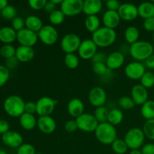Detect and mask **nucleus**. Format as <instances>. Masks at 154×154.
I'll return each instance as SVG.
<instances>
[{"label": "nucleus", "instance_id": "49", "mask_svg": "<svg viewBox=\"0 0 154 154\" xmlns=\"http://www.w3.org/2000/svg\"><path fill=\"white\" fill-rule=\"evenodd\" d=\"M143 26H144V29L147 31L154 32V17L144 20V23H143Z\"/></svg>", "mask_w": 154, "mask_h": 154}, {"label": "nucleus", "instance_id": "21", "mask_svg": "<svg viewBox=\"0 0 154 154\" xmlns=\"http://www.w3.org/2000/svg\"><path fill=\"white\" fill-rule=\"evenodd\" d=\"M35 56V51L31 47L20 46L18 47L16 49V54L15 57L17 60L21 63H28L31 61Z\"/></svg>", "mask_w": 154, "mask_h": 154}, {"label": "nucleus", "instance_id": "5", "mask_svg": "<svg viewBox=\"0 0 154 154\" xmlns=\"http://www.w3.org/2000/svg\"><path fill=\"white\" fill-rule=\"evenodd\" d=\"M145 135L143 129L140 128H132L126 133L124 141L128 148L131 150H138L144 144Z\"/></svg>", "mask_w": 154, "mask_h": 154}, {"label": "nucleus", "instance_id": "4", "mask_svg": "<svg viewBox=\"0 0 154 154\" xmlns=\"http://www.w3.org/2000/svg\"><path fill=\"white\" fill-rule=\"evenodd\" d=\"M4 110L9 116L12 117H20L25 113V102L19 96H10L5 100Z\"/></svg>", "mask_w": 154, "mask_h": 154}, {"label": "nucleus", "instance_id": "22", "mask_svg": "<svg viewBox=\"0 0 154 154\" xmlns=\"http://www.w3.org/2000/svg\"><path fill=\"white\" fill-rule=\"evenodd\" d=\"M102 3L100 0H85L84 2L83 12L87 16H93L100 12Z\"/></svg>", "mask_w": 154, "mask_h": 154}, {"label": "nucleus", "instance_id": "13", "mask_svg": "<svg viewBox=\"0 0 154 154\" xmlns=\"http://www.w3.org/2000/svg\"><path fill=\"white\" fill-rule=\"evenodd\" d=\"M146 72L145 67L140 62H132L126 65L125 68V75L128 78L134 81L141 80Z\"/></svg>", "mask_w": 154, "mask_h": 154}, {"label": "nucleus", "instance_id": "18", "mask_svg": "<svg viewBox=\"0 0 154 154\" xmlns=\"http://www.w3.org/2000/svg\"><path fill=\"white\" fill-rule=\"evenodd\" d=\"M37 126L41 132L49 135L56 130L57 123L55 120L51 116H43L38 119Z\"/></svg>", "mask_w": 154, "mask_h": 154}, {"label": "nucleus", "instance_id": "2", "mask_svg": "<svg viewBox=\"0 0 154 154\" xmlns=\"http://www.w3.org/2000/svg\"><path fill=\"white\" fill-rule=\"evenodd\" d=\"M117 38V33L112 29L103 26L100 27L98 30L92 34V40L97 47L107 48L115 42Z\"/></svg>", "mask_w": 154, "mask_h": 154}, {"label": "nucleus", "instance_id": "10", "mask_svg": "<svg viewBox=\"0 0 154 154\" xmlns=\"http://www.w3.org/2000/svg\"><path fill=\"white\" fill-rule=\"evenodd\" d=\"M38 36L43 44L53 45L58 40V32L53 26L46 25L38 32Z\"/></svg>", "mask_w": 154, "mask_h": 154}, {"label": "nucleus", "instance_id": "15", "mask_svg": "<svg viewBox=\"0 0 154 154\" xmlns=\"http://www.w3.org/2000/svg\"><path fill=\"white\" fill-rule=\"evenodd\" d=\"M117 12L120 15V19L126 21L134 20L138 16V7L132 3L121 4Z\"/></svg>", "mask_w": 154, "mask_h": 154}, {"label": "nucleus", "instance_id": "43", "mask_svg": "<svg viewBox=\"0 0 154 154\" xmlns=\"http://www.w3.org/2000/svg\"><path fill=\"white\" fill-rule=\"evenodd\" d=\"M10 77V72L9 69L5 66L0 65V87L4 86L9 79Z\"/></svg>", "mask_w": 154, "mask_h": 154}, {"label": "nucleus", "instance_id": "20", "mask_svg": "<svg viewBox=\"0 0 154 154\" xmlns=\"http://www.w3.org/2000/svg\"><path fill=\"white\" fill-rule=\"evenodd\" d=\"M125 61V57L120 51H115L108 56L106 66L110 70H116L121 67Z\"/></svg>", "mask_w": 154, "mask_h": 154}, {"label": "nucleus", "instance_id": "40", "mask_svg": "<svg viewBox=\"0 0 154 154\" xmlns=\"http://www.w3.org/2000/svg\"><path fill=\"white\" fill-rule=\"evenodd\" d=\"M17 10L14 6L8 5L5 8L1 11V16L6 20H13L16 17Z\"/></svg>", "mask_w": 154, "mask_h": 154}, {"label": "nucleus", "instance_id": "37", "mask_svg": "<svg viewBox=\"0 0 154 154\" xmlns=\"http://www.w3.org/2000/svg\"><path fill=\"white\" fill-rule=\"evenodd\" d=\"M143 132L145 137L154 141V119L146 120L143 126Z\"/></svg>", "mask_w": 154, "mask_h": 154}, {"label": "nucleus", "instance_id": "54", "mask_svg": "<svg viewBox=\"0 0 154 154\" xmlns=\"http://www.w3.org/2000/svg\"><path fill=\"white\" fill-rule=\"evenodd\" d=\"M9 131V123L5 120H0V134L2 135Z\"/></svg>", "mask_w": 154, "mask_h": 154}, {"label": "nucleus", "instance_id": "23", "mask_svg": "<svg viewBox=\"0 0 154 154\" xmlns=\"http://www.w3.org/2000/svg\"><path fill=\"white\" fill-rule=\"evenodd\" d=\"M84 105L81 99L75 98L69 101L68 104V112L72 117L78 118L84 114Z\"/></svg>", "mask_w": 154, "mask_h": 154}, {"label": "nucleus", "instance_id": "35", "mask_svg": "<svg viewBox=\"0 0 154 154\" xmlns=\"http://www.w3.org/2000/svg\"><path fill=\"white\" fill-rule=\"evenodd\" d=\"M64 61L66 66L70 69H75L79 66V58L74 54H66Z\"/></svg>", "mask_w": 154, "mask_h": 154}, {"label": "nucleus", "instance_id": "46", "mask_svg": "<svg viewBox=\"0 0 154 154\" xmlns=\"http://www.w3.org/2000/svg\"><path fill=\"white\" fill-rule=\"evenodd\" d=\"M65 130L69 133H73L77 129H78V124H77L76 120H68L65 123Z\"/></svg>", "mask_w": 154, "mask_h": 154}, {"label": "nucleus", "instance_id": "31", "mask_svg": "<svg viewBox=\"0 0 154 154\" xmlns=\"http://www.w3.org/2000/svg\"><path fill=\"white\" fill-rule=\"evenodd\" d=\"M123 120V114L118 108H114V109L109 111L108 117V123L113 126H117L122 123Z\"/></svg>", "mask_w": 154, "mask_h": 154}, {"label": "nucleus", "instance_id": "17", "mask_svg": "<svg viewBox=\"0 0 154 154\" xmlns=\"http://www.w3.org/2000/svg\"><path fill=\"white\" fill-rule=\"evenodd\" d=\"M131 95L135 105H143L148 101V92L141 84H136L131 90Z\"/></svg>", "mask_w": 154, "mask_h": 154}, {"label": "nucleus", "instance_id": "42", "mask_svg": "<svg viewBox=\"0 0 154 154\" xmlns=\"http://www.w3.org/2000/svg\"><path fill=\"white\" fill-rule=\"evenodd\" d=\"M17 154H36L35 148L30 144H23L17 148Z\"/></svg>", "mask_w": 154, "mask_h": 154}, {"label": "nucleus", "instance_id": "9", "mask_svg": "<svg viewBox=\"0 0 154 154\" xmlns=\"http://www.w3.org/2000/svg\"><path fill=\"white\" fill-rule=\"evenodd\" d=\"M57 101L48 96H44L36 102V114L40 117L51 116L55 109Z\"/></svg>", "mask_w": 154, "mask_h": 154}, {"label": "nucleus", "instance_id": "58", "mask_svg": "<svg viewBox=\"0 0 154 154\" xmlns=\"http://www.w3.org/2000/svg\"><path fill=\"white\" fill-rule=\"evenodd\" d=\"M51 1H52L53 2H54V4L56 5H57V4H60V5H61L62 2H63V0H51Z\"/></svg>", "mask_w": 154, "mask_h": 154}, {"label": "nucleus", "instance_id": "6", "mask_svg": "<svg viewBox=\"0 0 154 154\" xmlns=\"http://www.w3.org/2000/svg\"><path fill=\"white\" fill-rule=\"evenodd\" d=\"M75 120L78 124V129L85 132H95L99 124L94 115L88 113H84Z\"/></svg>", "mask_w": 154, "mask_h": 154}, {"label": "nucleus", "instance_id": "36", "mask_svg": "<svg viewBox=\"0 0 154 154\" xmlns=\"http://www.w3.org/2000/svg\"><path fill=\"white\" fill-rule=\"evenodd\" d=\"M0 54L5 59L8 60L15 57L16 49L11 45H4L0 48Z\"/></svg>", "mask_w": 154, "mask_h": 154}, {"label": "nucleus", "instance_id": "28", "mask_svg": "<svg viewBox=\"0 0 154 154\" xmlns=\"http://www.w3.org/2000/svg\"><path fill=\"white\" fill-rule=\"evenodd\" d=\"M141 114L147 120L154 119V101L148 100L141 105Z\"/></svg>", "mask_w": 154, "mask_h": 154}, {"label": "nucleus", "instance_id": "24", "mask_svg": "<svg viewBox=\"0 0 154 154\" xmlns=\"http://www.w3.org/2000/svg\"><path fill=\"white\" fill-rule=\"evenodd\" d=\"M17 40V32L12 27L5 26L0 29V42L5 45H11Z\"/></svg>", "mask_w": 154, "mask_h": 154}, {"label": "nucleus", "instance_id": "63", "mask_svg": "<svg viewBox=\"0 0 154 154\" xmlns=\"http://www.w3.org/2000/svg\"><path fill=\"white\" fill-rule=\"evenodd\" d=\"M152 2H153V3H154V0H153V1H152Z\"/></svg>", "mask_w": 154, "mask_h": 154}, {"label": "nucleus", "instance_id": "29", "mask_svg": "<svg viewBox=\"0 0 154 154\" xmlns=\"http://www.w3.org/2000/svg\"><path fill=\"white\" fill-rule=\"evenodd\" d=\"M124 36L126 42L131 45L138 41V38H139V30L137 27L131 26H129L126 29Z\"/></svg>", "mask_w": 154, "mask_h": 154}, {"label": "nucleus", "instance_id": "41", "mask_svg": "<svg viewBox=\"0 0 154 154\" xmlns=\"http://www.w3.org/2000/svg\"><path fill=\"white\" fill-rule=\"evenodd\" d=\"M108 70V68L107 67L106 63H93V71L96 75L99 76H103Z\"/></svg>", "mask_w": 154, "mask_h": 154}, {"label": "nucleus", "instance_id": "1", "mask_svg": "<svg viewBox=\"0 0 154 154\" xmlns=\"http://www.w3.org/2000/svg\"><path fill=\"white\" fill-rule=\"evenodd\" d=\"M154 48L152 44L145 41H138L130 45L129 54L137 62L145 61L153 55Z\"/></svg>", "mask_w": 154, "mask_h": 154}, {"label": "nucleus", "instance_id": "11", "mask_svg": "<svg viewBox=\"0 0 154 154\" xmlns=\"http://www.w3.org/2000/svg\"><path fill=\"white\" fill-rule=\"evenodd\" d=\"M38 33L31 31L26 28L23 29L17 32V40L22 46L32 48L38 42Z\"/></svg>", "mask_w": 154, "mask_h": 154}, {"label": "nucleus", "instance_id": "55", "mask_svg": "<svg viewBox=\"0 0 154 154\" xmlns=\"http://www.w3.org/2000/svg\"><path fill=\"white\" fill-rule=\"evenodd\" d=\"M145 65L148 69H154V54L145 60Z\"/></svg>", "mask_w": 154, "mask_h": 154}, {"label": "nucleus", "instance_id": "50", "mask_svg": "<svg viewBox=\"0 0 154 154\" xmlns=\"http://www.w3.org/2000/svg\"><path fill=\"white\" fill-rule=\"evenodd\" d=\"M25 113L33 114L36 113V102H28L25 103Z\"/></svg>", "mask_w": 154, "mask_h": 154}, {"label": "nucleus", "instance_id": "12", "mask_svg": "<svg viewBox=\"0 0 154 154\" xmlns=\"http://www.w3.org/2000/svg\"><path fill=\"white\" fill-rule=\"evenodd\" d=\"M88 99L90 104L96 108L104 106L107 101V93L101 87H95L90 90Z\"/></svg>", "mask_w": 154, "mask_h": 154}, {"label": "nucleus", "instance_id": "45", "mask_svg": "<svg viewBox=\"0 0 154 154\" xmlns=\"http://www.w3.org/2000/svg\"><path fill=\"white\" fill-rule=\"evenodd\" d=\"M25 26V20H23L20 17H16L14 19L12 20V28L17 32L20 31Z\"/></svg>", "mask_w": 154, "mask_h": 154}, {"label": "nucleus", "instance_id": "44", "mask_svg": "<svg viewBox=\"0 0 154 154\" xmlns=\"http://www.w3.org/2000/svg\"><path fill=\"white\" fill-rule=\"evenodd\" d=\"M29 5L32 9L35 11L42 10L45 8V6L46 5V0H29L28 2Z\"/></svg>", "mask_w": 154, "mask_h": 154}, {"label": "nucleus", "instance_id": "19", "mask_svg": "<svg viewBox=\"0 0 154 154\" xmlns=\"http://www.w3.org/2000/svg\"><path fill=\"white\" fill-rule=\"evenodd\" d=\"M120 20L121 19H120L118 12L114 11H107L104 13L103 17H102V23L104 24V26L112 29H114L118 26Z\"/></svg>", "mask_w": 154, "mask_h": 154}, {"label": "nucleus", "instance_id": "38", "mask_svg": "<svg viewBox=\"0 0 154 154\" xmlns=\"http://www.w3.org/2000/svg\"><path fill=\"white\" fill-rule=\"evenodd\" d=\"M141 84L146 89L151 88L154 86V74L146 72L141 78Z\"/></svg>", "mask_w": 154, "mask_h": 154}, {"label": "nucleus", "instance_id": "14", "mask_svg": "<svg viewBox=\"0 0 154 154\" xmlns=\"http://www.w3.org/2000/svg\"><path fill=\"white\" fill-rule=\"evenodd\" d=\"M97 48L96 44L92 39H86L81 42L78 49V54L83 60H90L97 53Z\"/></svg>", "mask_w": 154, "mask_h": 154}, {"label": "nucleus", "instance_id": "56", "mask_svg": "<svg viewBox=\"0 0 154 154\" xmlns=\"http://www.w3.org/2000/svg\"><path fill=\"white\" fill-rule=\"evenodd\" d=\"M8 5V2L7 0H0V11L5 8Z\"/></svg>", "mask_w": 154, "mask_h": 154}, {"label": "nucleus", "instance_id": "48", "mask_svg": "<svg viewBox=\"0 0 154 154\" xmlns=\"http://www.w3.org/2000/svg\"><path fill=\"white\" fill-rule=\"evenodd\" d=\"M107 58H108V56L105 55L104 53H96L94 57L92 58V61H93V63H106Z\"/></svg>", "mask_w": 154, "mask_h": 154}, {"label": "nucleus", "instance_id": "7", "mask_svg": "<svg viewBox=\"0 0 154 154\" xmlns=\"http://www.w3.org/2000/svg\"><path fill=\"white\" fill-rule=\"evenodd\" d=\"M81 42L79 36L74 33H69L64 35L60 42L62 50L68 54H74V52L78 51Z\"/></svg>", "mask_w": 154, "mask_h": 154}, {"label": "nucleus", "instance_id": "61", "mask_svg": "<svg viewBox=\"0 0 154 154\" xmlns=\"http://www.w3.org/2000/svg\"><path fill=\"white\" fill-rule=\"evenodd\" d=\"M36 154H42V153H36Z\"/></svg>", "mask_w": 154, "mask_h": 154}, {"label": "nucleus", "instance_id": "16", "mask_svg": "<svg viewBox=\"0 0 154 154\" xmlns=\"http://www.w3.org/2000/svg\"><path fill=\"white\" fill-rule=\"evenodd\" d=\"M3 144L11 148H18L23 144L22 135L15 131H10L2 135Z\"/></svg>", "mask_w": 154, "mask_h": 154}, {"label": "nucleus", "instance_id": "47", "mask_svg": "<svg viewBox=\"0 0 154 154\" xmlns=\"http://www.w3.org/2000/svg\"><path fill=\"white\" fill-rule=\"evenodd\" d=\"M108 11H117L120 8L121 3L117 0H108L105 2Z\"/></svg>", "mask_w": 154, "mask_h": 154}, {"label": "nucleus", "instance_id": "33", "mask_svg": "<svg viewBox=\"0 0 154 154\" xmlns=\"http://www.w3.org/2000/svg\"><path fill=\"white\" fill-rule=\"evenodd\" d=\"M111 147H112V150H114V153L117 154L126 153L129 149L124 140L117 139V138L111 144Z\"/></svg>", "mask_w": 154, "mask_h": 154}, {"label": "nucleus", "instance_id": "59", "mask_svg": "<svg viewBox=\"0 0 154 154\" xmlns=\"http://www.w3.org/2000/svg\"><path fill=\"white\" fill-rule=\"evenodd\" d=\"M0 154H7L4 150H0Z\"/></svg>", "mask_w": 154, "mask_h": 154}, {"label": "nucleus", "instance_id": "52", "mask_svg": "<svg viewBox=\"0 0 154 154\" xmlns=\"http://www.w3.org/2000/svg\"><path fill=\"white\" fill-rule=\"evenodd\" d=\"M141 153L142 154H154V144L148 143L143 146Z\"/></svg>", "mask_w": 154, "mask_h": 154}, {"label": "nucleus", "instance_id": "25", "mask_svg": "<svg viewBox=\"0 0 154 154\" xmlns=\"http://www.w3.org/2000/svg\"><path fill=\"white\" fill-rule=\"evenodd\" d=\"M138 16L146 20L154 17V3L152 2H144L138 6Z\"/></svg>", "mask_w": 154, "mask_h": 154}, {"label": "nucleus", "instance_id": "32", "mask_svg": "<svg viewBox=\"0 0 154 154\" xmlns=\"http://www.w3.org/2000/svg\"><path fill=\"white\" fill-rule=\"evenodd\" d=\"M108 114H109V111L108 110V108H105V106H102L96 108L93 115L96 117L99 123H102L108 122Z\"/></svg>", "mask_w": 154, "mask_h": 154}, {"label": "nucleus", "instance_id": "8", "mask_svg": "<svg viewBox=\"0 0 154 154\" xmlns=\"http://www.w3.org/2000/svg\"><path fill=\"white\" fill-rule=\"evenodd\" d=\"M84 1L82 0H63L60 5V10L65 16H76L83 12Z\"/></svg>", "mask_w": 154, "mask_h": 154}, {"label": "nucleus", "instance_id": "60", "mask_svg": "<svg viewBox=\"0 0 154 154\" xmlns=\"http://www.w3.org/2000/svg\"><path fill=\"white\" fill-rule=\"evenodd\" d=\"M153 43H154V32H153Z\"/></svg>", "mask_w": 154, "mask_h": 154}, {"label": "nucleus", "instance_id": "53", "mask_svg": "<svg viewBox=\"0 0 154 154\" xmlns=\"http://www.w3.org/2000/svg\"><path fill=\"white\" fill-rule=\"evenodd\" d=\"M56 7H57V5H56L51 0V1H47V3L46 5H45L44 10H45V11L46 12V13L51 14L53 11L57 10V9H56Z\"/></svg>", "mask_w": 154, "mask_h": 154}, {"label": "nucleus", "instance_id": "27", "mask_svg": "<svg viewBox=\"0 0 154 154\" xmlns=\"http://www.w3.org/2000/svg\"><path fill=\"white\" fill-rule=\"evenodd\" d=\"M25 26L26 29L36 33L38 32L44 26L42 20L38 17L35 16V15H30L26 18Z\"/></svg>", "mask_w": 154, "mask_h": 154}, {"label": "nucleus", "instance_id": "30", "mask_svg": "<svg viewBox=\"0 0 154 154\" xmlns=\"http://www.w3.org/2000/svg\"><path fill=\"white\" fill-rule=\"evenodd\" d=\"M84 23H85V27L87 31L91 32L92 34L100 28V20L96 15L87 16L85 19Z\"/></svg>", "mask_w": 154, "mask_h": 154}, {"label": "nucleus", "instance_id": "39", "mask_svg": "<svg viewBox=\"0 0 154 154\" xmlns=\"http://www.w3.org/2000/svg\"><path fill=\"white\" fill-rule=\"evenodd\" d=\"M118 104L121 108L124 110H131L135 107V104L129 96H122L118 101Z\"/></svg>", "mask_w": 154, "mask_h": 154}, {"label": "nucleus", "instance_id": "57", "mask_svg": "<svg viewBox=\"0 0 154 154\" xmlns=\"http://www.w3.org/2000/svg\"><path fill=\"white\" fill-rule=\"evenodd\" d=\"M129 154H142L141 153V150H132L130 151Z\"/></svg>", "mask_w": 154, "mask_h": 154}, {"label": "nucleus", "instance_id": "26", "mask_svg": "<svg viewBox=\"0 0 154 154\" xmlns=\"http://www.w3.org/2000/svg\"><path fill=\"white\" fill-rule=\"evenodd\" d=\"M20 124L25 130H32L37 126V120L33 114L23 113L20 117Z\"/></svg>", "mask_w": 154, "mask_h": 154}, {"label": "nucleus", "instance_id": "62", "mask_svg": "<svg viewBox=\"0 0 154 154\" xmlns=\"http://www.w3.org/2000/svg\"><path fill=\"white\" fill-rule=\"evenodd\" d=\"M0 17H1V11H0Z\"/></svg>", "mask_w": 154, "mask_h": 154}, {"label": "nucleus", "instance_id": "3", "mask_svg": "<svg viewBox=\"0 0 154 154\" xmlns=\"http://www.w3.org/2000/svg\"><path fill=\"white\" fill-rule=\"evenodd\" d=\"M95 135L98 141L103 144H111L117 139V130L109 123H99L95 131Z\"/></svg>", "mask_w": 154, "mask_h": 154}, {"label": "nucleus", "instance_id": "51", "mask_svg": "<svg viewBox=\"0 0 154 154\" xmlns=\"http://www.w3.org/2000/svg\"><path fill=\"white\" fill-rule=\"evenodd\" d=\"M18 60L16 58V57H12V58L8 59V60H6L5 63V67L8 69H13L14 68H16V66L18 65Z\"/></svg>", "mask_w": 154, "mask_h": 154}, {"label": "nucleus", "instance_id": "34", "mask_svg": "<svg viewBox=\"0 0 154 154\" xmlns=\"http://www.w3.org/2000/svg\"><path fill=\"white\" fill-rule=\"evenodd\" d=\"M65 14L61 10H55L49 15V20L52 24L55 26L60 25L65 20Z\"/></svg>", "mask_w": 154, "mask_h": 154}]
</instances>
